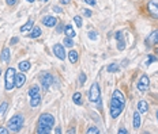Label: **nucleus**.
I'll list each match as a JSON object with an SVG mask.
<instances>
[{"label":"nucleus","mask_w":158,"mask_h":134,"mask_svg":"<svg viewBox=\"0 0 158 134\" xmlns=\"http://www.w3.org/2000/svg\"><path fill=\"white\" fill-rule=\"evenodd\" d=\"M29 96H30V106L31 107H37L41 102V94H40V87L38 86H33L29 90Z\"/></svg>","instance_id":"obj_4"},{"label":"nucleus","mask_w":158,"mask_h":134,"mask_svg":"<svg viewBox=\"0 0 158 134\" xmlns=\"http://www.w3.org/2000/svg\"><path fill=\"white\" fill-rule=\"evenodd\" d=\"M38 125L40 126H47V127L52 129L53 125H55V116L51 114H42L38 119Z\"/></svg>","instance_id":"obj_6"},{"label":"nucleus","mask_w":158,"mask_h":134,"mask_svg":"<svg viewBox=\"0 0 158 134\" xmlns=\"http://www.w3.org/2000/svg\"><path fill=\"white\" fill-rule=\"evenodd\" d=\"M8 131H10V130H8V129H5V127H3V126L0 127V134H7Z\"/></svg>","instance_id":"obj_39"},{"label":"nucleus","mask_w":158,"mask_h":134,"mask_svg":"<svg viewBox=\"0 0 158 134\" xmlns=\"http://www.w3.org/2000/svg\"><path fill=\"white\" fill-rule=\"evenodd\" d=\"M15 76H16V72H15L14 68H7L5 71V76H4V81H5V90L7 91H11L15 87Z\"/></svg>","instance_id":"obj_3"},{"label":"nucleus","mask_w":158,"mask_h":134,"mask_svg":"<svg viewBox=\"0 0 158 134\" xmlns=\"http://www.w3.org/2000/svg\"><path fill=\"white\" fill-rule=\"evenodd\" d=\"M85 81H86V75H85V73H81V75H79V84L83 86Z\"/></svg>","instance_id":"obj_31"},{"label":"nucleus","mask_w":158,"mask_h":134,"mask_svg":"<svg viewBox=\"0 0 158 134\" xmlns=\"http://www.w3.org/2000/svg\"><path fill=\"white\" fill-rule=\"evenodd\" d=\"M72 100H74V103L75 104H82V94L81 92H75L74 95H72Z\"/></svg>","instance_id":"obj_22"},{"label":"nucleus","mask_w":158,"mask_h":134,"mask_svg":"<svg viewBox=\"0 0 158 134\" xmlns=\"http://www.w3.org/2000/svg\"><path fill=\"white\" fill-rule=\"evenodd\" d=\"M117 133H119V134H127V133H128V131H127V130H125L124 127H121V129H120L119 131H117Z\"/></svg>","instance_id":"obj_41"},{"label":"nucleus","mask_w":158,"mask_h":134,"mask_svg":"<svg viewBox=\"0 0 158 134\" xmlns=\"http://www.w3.org/2000/svg\"><path fill=\"white\" fill-rule=\"evenodd\" d=\"M18 67H19L21 72H26V71H29L30 69V62L29 61H21Z\"/></svg>","instance_id":"obj_21"},{"label":"nucleus","mask_w":158,"mask_h":134,"mask_svg":"<svg viewBox=\"0 0 158 134\" xmlns=\"http://www.w3.org/2000/svg\"><path fill=\"white\" fill-rule=\"evenodd\" d=\"M26 1H29V3H34L36 0H26Z\"/></svg>","instance_id":"obj_45"},{"label":"nucleus","mask_w":158,"mask_h":134,"mask_svg":"<svg viewBox=\"0 0 158 134\" xmlns=\"http://www.w3.org/2000/svg\"><path fill=\"white\" fill-rule=\"evenodd\" d=\"M70 1H71V0H60L62 4H70Z\"/></svg>","instance_id":"obj_43"},{"label":"nucleus","mask_w":158,"mask_h":134,"mask_svg":"<svg viewBox=\"0 0 158 134\" xmlns=\"http://www.w3.org/2000/svg\"><path fill=\"white\" fill-rule=\"evenodd\" d=\"M157 119H158V111H157Z\"/></svg>","instance_id":"obj_47"},{"label":"nucleus","mask_w":158,"mask_h":134,"mask_svg":"<svg viewBox=\"0 0 158 134\" xmlns=\"http://www.w3.org/2000/svg\"><path fill=\"white\" fill-rule=\"evenodd\" d=\"M10 49L8 48H3V52H1V56H0V58H1V61L4 62H8V60H10Z\"/></svg>","instance_id":"obj_19"},{"label":"nucleus","mask_w":158,"mask_h":134,"mask_svg":"<svg viewBox=\"0 0 158 134\" xmlns=\"http://www.w3.org/2000/svg\"><path fill=\"white\" fill-rule=\"evenodd\" d=\"M55 133H56V134H60V133H62V130H60V129H59V127H57V129L55 130Z\"/></svg>","instance_id":"obj_44"},{"label":"nucleus","mask_w":158,"mask_h":134,"mask_svg":"<svg viewBox=\"0 0 158 134\" xmlns=\"http://www.w3.org/2000/svg\"><path fill=\"white\" fill-rule=\"evenodd\" d=\"M89 100L93 102V103H97V102L101 100V90L97 83H94L91 86V88L89 90Z\"/></svg>","instance_id":"obj_5"},{"label":"nucleus","mask_w":158,"mask_h":134,"mask_svg":"<svg viewBox=\"0 0 158 134\" xmlns=\"http://www.w3.org/2000/svg\"><path fill=\"white\" fill-rule=\"evenodd\" d=\"M110 116L115 119V118H117L121 112H123V110H124V102H120L119 99H116V98H113L112 96V99H110Z\"/></svg>","instance_id":"obj_2"},{"label":"nucleus","mask_w":158,"mask_h":134,"mask_svg":"<svg viewBox=\"0 0 158 134\" xmlns=\"http://www.w3.org/2000/svg\"><path fill=\"white\" fill-rule=\"evenodd\" d=\"M40 35H41V29H40L38 26H36V27L33 26V29L30 30V33H29V37L34 39V38H38Z\"/></svg>","instance_id":"obj_17"},{"label":"nucleus","mask_w":158,"mask_h":134,"mask_svg":"<svg viewBox=\"0 0 158 134\" xmlns=\"http://www.w3.org/2000/svg\"><path fill=\"white\" fill-rule=\"evenodd\" d=\"M86 133L87 134H98V133H100V130L97 129L96 126H91V127H89V129H87Z\"/></svg>","instance_id":"obj_29"},{"label":"nucleus","mask_w":158,"mask_h":134,"mask_svg":"<svg viewBox=\"0 0 158 134\" xmlns=\"http://www.w3.org/2000/svg\"><path fill=\"white\" fill-rule=\"evenodd\" d=\"M136 87H138V90H139L140 92L148 91V87H150V80H148V77L146 76V75H143V76L140 77V80L138 81Z\"/></svg>","instance_id":"obj_8"},{"label":"nucleus","mask_w":158,"mask_h":134,"mask_svg":"<svg viewBox=\"0 0 158 134\" xmlns=\"http://www.w3.org/2000/svg\"><path fill=\"white\" fill-rule=\"evenodd\" d=\"M155 53H158V48H157V49H155Z\"/></svg>","instance_id":"obj_46"},{"label":"nucleus","mask_w":158,"mask_h":134,"mask_svg":"<svg viewBox=\"0 0 158 134\" xmlns=\"http://www.w3.org/2000/svg\"><path fill=\"white\" fill-rule=\"evenodd\" d=\"M64 33H66V37H70V38H74L75 34H77L74 31V29H72V26H70V24L64 26Z\"/></svg>","instance_id":"obj_20"},{"label":"nucleus","mask_w":158,"mask_h":134,"mask_svg":"<svg viewBox=\"0 0 158 134\" xmlns=\"http://www.w3.org/2000/svg\"><path fill=\"white\" fill-rule=\"evenodd\" d=\"M85 3H87L90 5H96V0H85Z\"/></svg>","instance_id":"obj_40"},{"label":"nucleus","mask_w":158,"mask_h":134,"mask_svg":"<svg viewBox=\"0 0 158 134\" xmlns=\"http://www.w3.org/2000/svg\"><path fill=\"white\" fill-rule=\"evenodd\" d=\"M83 12H85V15H86V16H91V14H93L90 10H83Z\"/></svg>","instance_id":"obj_42"},{"label":"nucleus","mask_w":158,"mask_h":134,"mask_svg":"<svg viewBox=\"0 0 158 134\" xmlns=\"http://www.w3.org/2000/svg\"><path fill=\"white\" fill-rule=\"evenodd\" d=\"M158 58L157 57H154V56H148V60H147V62H146V65H150L153 61H157Z\"/></svg>","instance_id":"obj_35"},{"label":"nucleus","mask_w":158,"mask_h":134,"mask_svg":"<svg viewBox=\"0 0 158 134\" xmlns=\"http://www.w3.org/2000/svg\"><path fill=\"white\" fill-rule=\"evenodd\" d=\"M140 123H142V118H140V112H135L134 116H132V126L134 129H139L140 127Z\"/></svg>","instance_id":"obj_13"},{"label":"nucleus","mask_w":158,"mask_h":134,"mask_svg":"<svg viewBox=\"0 0 158 134\" xmlns=\"http://www.w3.org/2000/svg\"><path fill=\"white\" fill-rule=\"evenodd\" d=\"M87 37H89L91 41H96V39L98 38V33H97V31H94V30H91V31H89V33H87Z\"/></svg>","instance_id":"obj_28"},{"label":"nucleus","mask_w":158,"mask_h":134,"mask_svg":"<svg viewBox=\"0 0 158 134\" xmlns=\"http://www.w3.org/2000/svg\"><path fill=\"white\" fill-rule=\"evenodd\" d=\"M138 111L140 112V114H144V112H147V111H148V104H147V102L139 100V102H138Z\"/></svg>","instance_id":"obj_15"},{"label":"nucleus","mask_w":158,"mask_h":134,"mask_svg":"<svg viewBox=\"0 0 158 134\" xmlns=\"http://www.w3.org/2000/svg\"><path fill=\"white\" fill-rule=\"evenodd\" d=\"M33 26H34L33 19H29L22 27H21V31H22V33H27V31H30V30L33 29Z\"/></svg>","instance_id":"obj_16"},{"label":"nucleus","mask_w":158,"mask_h":134,"mask_svg":"<svg viewBox=\"0 0 158 134\" xmlns=\"http://www.w3.org/2000/svg\"><path fill=\"white\" fill-rule=\"evenodd\" d=\"M74 22H75V24H77L78 27H82V24H83V22H82V18L81 16H75V18H74Z\"/></svg>","instance_id":"obj_30"},{"label":"nucleus","mask_w":158,"mask_h":134,"mask_svg":"<svg viewBox=\"0 0 158 134\" xmlns=\"http://www.w3.org/2000/svg\"><path fill=\"white\" fill-rule=\"evenodd\" d=\"M53 53H55V56H56L59 60H66V50H64V46H63V45H60V43L53 45Z\"/></svg>","instance_id":"obj_9"},{"label":"nucleus","mask_w":158,"mask_h":134,"mask_svg":"<svg viewBox=\"0 0 158 134\" xmlns=\"http://www.w3.org/2000/svg\"><path fill=\"white\" fill-rule=\"evenodd\" d=\"M115 37L117 41H121V39H124V35H123V31H116Z\"/></svg>","instance_id":"obj_32"},{"label":"nucleus","mask_w":158,"mask_h":134,"mask_svg":"<svg viewBox=\"0 0 158 134\" xmlns=\"http://www.w3.org/2000/svg\"><path fill=\"white\" fill-rule=\"evenodd\" d=\"M23 115L21 114H16L14 115L10 121H8V123H7V129L10 130V131H14V133H18L21 129H22V126H23Z\"/></svg>","instance_id":"obj_1"},{"label":"nucleus","mask_w":158,"mask_h":134,"mask_svg":"<svg viewBox=\"0 0 158 134\" xmlns=\"http://www.w3.org/2000/svg\"><path fill=\"white\" fill-rule=\"evenodd\" d=\"M40 81H41V86H42V88L47 91V90H49V87L52 86L53 77H52V75H51V73H41Z\"/></svg>","instance_id":"obj_7"},{"label":"nucleus","mask_w":158,"mask_h":134,"mask_svg":"<svg viewBox=\"0 0 158 134\" xmlns=\"http://www.w3.org/2000/svg\"><path fill=\"white\" fill-rule=\"evenodd\" d=\"M37 133H38V134H48V133H51V127H47V126H40V125H38Z\"/></svg>","instance_id":"obj_24"},{"label":"nucleus","mask_w":158,"mask_h":134,"mask_svg":"<svg viewBox=\"0 0 158 134\" xmlns=\"http://www.w3.org/2000/svg\"><path fill=\"white\" fill-rule=\"evenodd\" d=\"M18 41H19V38H18V37H14V38H11V45H16V43H18Z\"/></svg>","instance_id":"obj_37"},{"label":"nucleus","mask_w":158,"mask_h":134,"mask_svg":"<svg viewBox=\"0 0 158 134\" xmlns=\"http://www.w3.org/2000/svg\"><path fill=\"white\" fill-rule=\"evenodd\" d=\"M7 107H8V103H7V102H3V103L0 104V119H1V116L5 114V111H7Z\"/></svg>","instance_id":"obj_25"},{"label":"nucleus","mask_w":158,"mask_h":134,"mask_svg":"<svg viewBox=\"0 0 158 134\" xmlns=\"http://www.w3.org/2000/svg\"><path fill=\"white\" fill-rule=\"evenodd\" d=\"M147 8H148V12L158 18V0H150L147 4Z\"/></svg>","instance_id":"obj_10"},{"label":"nucleus","mask_w":158,"mask_h":134,"mask_svg":"<svg viewBox=\"0 0 158 134\" xmlns=\"http://www.w3.org/2000/svg\"><path fill=\"white\" fill-rule=\"evenodd\" d=\"M68 58H70V62L71 64H77L78 58H79V53L77 50H71V52L68 53Z\"/></svg>","instance_id":"obj_18"},{"label":"nucleus","mask_w":158,"mask_h":134,"mask_svg":"<svg viewBox=\"0 0 158 134\" xmlns=\"http://www.w3.org/2000/svg\"><path fill=\"white\" fill-rule=\"evenodd\" d=\"M42 1H48V0H42Z\"/></svg>","instance_id":"obj_48"},{"label":"nucleus","mask_w":158,"mask_h":134,"mask_svg":"<svg viewBox=\"0 0 158 134\" xmlns=\"http://www.w3.org/2000/svg\"><path fill=\"white\" fill-rule=\"evenodd\" d=\"M63 42H64V46H67V48H72V46H74V41H72V38H70V37H66Z\"/></svg>","instance_id":"obj_27"},{"label":"nucleus","mask_w":158,"mask_h":134,"mask_svg":"<svg viewBox=\"0 0 158 134\" xmlns=\"http://www.w3.org/2000/svg\"><path fill=\"white\" fill-rule=\"evenodd\" d=\"M53 11H55V12H57V14H62V12H63V10L60 8V7H57V5H55V7H53Z\"/></svg>","instance_id":"obj_38"},{"label":"nucleus","mask_w":158,"mask_h":134,"mask_svg":"<svg viewBox=\"0 0 158 134\" xmlns=\"http://www.w3.org/2000/svg\"><path fill=\"white\" fill-rule=\"evenodd\" d=\"M5 3H7L8 5H11V7H12V5H15L16 3H18V0H5Z\"/></svg>","instance_id":"obj_36"},{"label":"nucleus","mask_w":158,"mask_h":134,"mask_svg":"<svg viewBox=\"0 0 158 134\" xmlns=\"http://www.w3.org/2000/svg\"><path fill=\"white\" fill-rule=\"evenodd\" d=\"M42 24L47 26V27H53V26L57 24V18H55L52 15H47V16L42 18Z\"/></svg>","instance_id":"obj_11"},{"label":"nucleus","mask_w":158,"mask_h":134,"mask_svg":"<svg viewBox=\"0 0 158 134\" xmlns=\"http://www.w3.org/2000/svg\"><path fill=\"white\" fill-rule=\"evenodd\" d=\"M113 98H116V99H119L120 102H124L125 103V98H124V94H123V92L121 91H119V90H116L115 92H113Z\"/></svg>","instance_id":"obj_23"},{"label":"nucleus","mask_w":158,"mask_h":134,"mask_svg":"<svg viewBox=\"0 0 158 134\" xmlns=\"http://www.w3.org/2000/svg\"><path fill=\"white\" fill-rule=\"evenodd\" d=\"M106 71L108 72H119V65L117 64H110V65H108Z\"/></svg>","instance_id":"obj_26"},{"label":"nucleus","mask_w":158,"mask_h":134,"mask_svg":"<svg viewBox=\"0 0 158 134\" xmlns=\"http://www.w3.org/2000/svg\"><path fill=\"white\" fill-rule=\"evenodd\" d=\"M25 81H26V76L23 75V72H22V73H16V76H15V87L21 88V87L25 84Z\"/></svg>","instance_id":"obj_12"},{"label":"nucleus","mask_w":158,"mask_h":134,"mask_svg":"<svg viewBox=\"0 0 158 134\" xmlns=\"http://www.w3.org/2000/svg\"><path fill=\"white\" fill-rule=\"evenodd\" d=\"M63 31H64V26H63L62 23H59V24H57V27H56V33L60 34V33H63Z\"/></svg>","instance_id":"obj_34"},{"label":"nucleus","mask_w":158,"mask_h":134,"mask_svg":"<svg viewBox=\"0 0 158 134\" xmlns=\"http://www.w3.org/2000/svg\"><path fill=\"white\" fill-rule=\"evenodd\" d=\"M154 42H158V29L151 31V34L147 37V45H153Z\"/></svg>","instance_id":"obj_14"},{"label":"nucleus","mask_w":158,"mask_h":134,"mask_svg":"<svg viewBox=\"0 0 158 134\" xmlns=\"http://www.w3.org/2000/svg\"><path fill=\"white\" fill-rule=\"evenodd\" d=\"M117 49H119V50H124V49H125L124 39H121V41H119V43H117Z\"/></svg>","instance_id":"obj_33"}]
</instances>
